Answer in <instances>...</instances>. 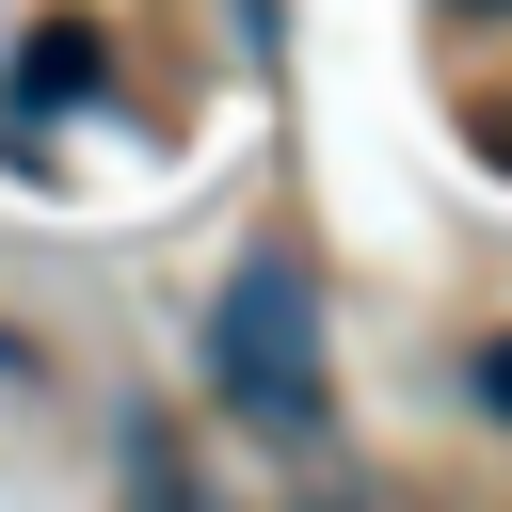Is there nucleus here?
<instances>
[{
  "mask_svg": "<svg viewBox=\"0 0 512 512\" xmlns=\"http://www.w3.org/2000/svg\"><path fill=\"white\" fill-rule=\"evenodd\" d=\"M208 368H224V400L272 432V448H304L320 416H336V384H320V304H304V272H224V304H208Z\"/></svg>",
  "mask_w": 512,
  "mask_h": 512,
  "instance_id": "f257e3e1",
  "label": "nucleus"
},
{
  "mask_svg": "<svg viewBox=\"0 0 512 512\" xmlns=\"http://www.w3.org/2000/svg\"><path fill=\"white\" fill-rule=\"evenodd\" d=\"M480 400H496V416H512V336H480Z\"/></svg>",
  "mask_w": 512,
  "mask_h": 512,
  "instance_id": "7ed1b4c3",
  "label": "nucleus"
},
{
  "mask_svg": "<svg viewBox=\"0 0 512 512\" xmlns=\"http://www.w3.org/2000/svg\"><path fill=\"white\" fill-rule=\"evenodd\" d=\"M64 96H96V32H32V64H16V112H64Z\"/></svg>",
  "mask_w": 512,
  "mask_h": 512,
  "instance_id": "f03ea898",
  "label": "nucleus"
}]
</instances>
